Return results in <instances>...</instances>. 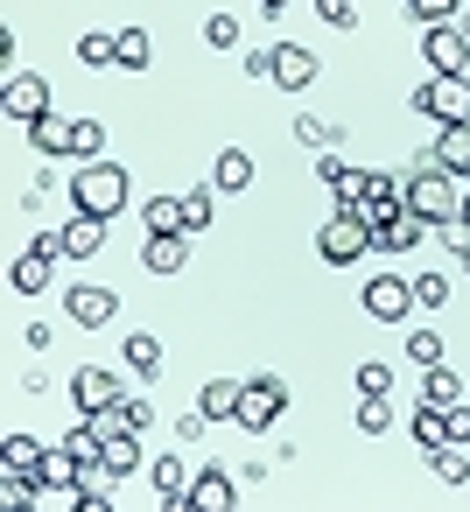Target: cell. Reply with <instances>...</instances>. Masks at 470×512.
<instances>
[{"mask_svg": "<svg viewBox=\"0 0 470 512\" xmlns=\"http://www.w3.org/2000/svg\"><path fill=\"white\" fill-rule=\"evenodd\" d=\"M127 197H134V190H127V169H120V162H106V155H99V162H78V176H71V204H78V211L120 218Z\"/></svg>", "mask_w": 470, "mask_h": 512, "instance_id": "1", "label": "cell"}, {"mask_svg": "<svg viewBox=\"0 0 470 512\" xmlns=\"http://www.w3.org/2000/svg\"><path fill=\"white\" fill-rule=\"evenodd\" d=\"M407 211H421L428 225H449V218H456V169H442L435 148H428L421 169L407 176Z\"/></svg>", "mask_w": 470, "mask_h": 512, "instance_id": "2", "label": "cell"}, {"mask_svg": "<svg viewBox=\"0 0 470 512\" xmlns=\"http://www.w3.org/2000/svg\"><path fill=\"white\" fill-rule=\"evenodd\" d=\"M407 106H414L421 120H435V127L470 120V71H435V78H421Z\"/></svg>", "mask_w": 470, "mask_h": 512, "instance_id": "3", "label": "cell"}, {"mask_svg": "<svg viewBox=\"0 0 470 512\" xmlns=\"http://www.w3.org/2000/svg\"><path fill=\"white\" fill-rule=\"evenodd\" d=\"M365 246H372V225H365L358 211H330V225L316 232V253H323L330 267H351Z\"/></svg>", "mask_w": 470, "mask_h": 512, "instance_id": "4", "label": "cell"}, {"mask_svg": "<svg viewBox=\"0 0 470 512\" xmlns=\"http://www.w3.org/2000/svg\"><path fill=\"white\" fill-rule=\"evenodd\" d=\"M365 316L372 323H407L414 316V281L407 274H372L365 281Z\"/></svg>", "mask_w": 470, "mask_h": 512, "instance_id": "5", "label": "cell"}, {"mask_svg": "<svg viewBox=\"0 0 470 512\" xmlns=\"http://www.w3.org/2000/svg\"><path fill=\"white\" fill-rule=\"evenodd\" d=\"M281 407H288V386L274 379V372H260V379H246V393H239V428H274L281 421Z\"/></svg>", "mask_w": 470, "mask_h": 512, "instance_id": "6", "label": "cell"}, {"mask_svg": "<svg viewBox=\"0 0 470 512\" xmlns=\"http://www.w3.org/2000/svg\"><path fill=\"white\" fill-rule=\"evenodd\" d=\"M421 64H428V78H435V71H463V64H470V36H463V22L421 29Z\"/></svg>", "mask_w": 470, "mask_h": 512, "instance_id": "7", "label": "cell"}, {"mask_svg": "<svg viewBox=\"0 0 470 512\" xmlns=\"http://www.w3.org/2000/svg\"><path fill=\"white\" fill-rule=\"evenodd\" d=\"M316 176H323V190L337 197V211H358V204H365V169H351V162H344L337 148H323Z\"/></svg>", "mask_w": 470, "mask_h": 512, "instance_id": "8", "label": "cell"}, {"mask_svg": "<svg viewBox=\"0 0 470 512\" xmlns=\"http://www.w3.org/2000/svg\"><path fill=\"white\" fill-rule=\"evenodd\" d=\"M232 498H239V484H232L225 470L197 463V477H190V491H183V512H232Z\"/></svg>", "mask_w": 470, "mask_h": 512, "instance_id": "9", "label": "cell"}, {"mask_svg": "<svg viewBox=\"0 0 470 512\" xmlns=\"http://www.w3.org/2000/svg\"><path fill=\"white\" fill-rule=\"evenodd\" d=\"M0 106H8V120H22V127H29V120H43V113H50V85H43L36 71H15V78H8V92H0Z\"/></svg>", "mask_w": 470, "mask_h": 512, "instance_id": "10", "label": "cell"}, {"mask_svg": "<svg viewBox=\"0 0 470 512\" xmlns=\"http://www.w3.org/2000/svg\"><path fill=\"white\" fill-rule=\"evenodd\" d=\"M316 71H323V57H316L309 43H281V50H274V85H281V92H309Z\"/></svg>", "mask_w": 470, "mask_h": 512, "instance_id": "11", "label": "cell"}, {"mask_svg": "<svg viewBox=\"0 0 470 512\" xmlns=\"http://www.w3.org/2000/svg\"><path fill=\"white\" fill-rule=\"evenodd\" d=\"M64 316H71L78 330H99V323H113V316H120V295L85 281V288H71V295H64Z\"/></svg>", "mask_w": 470, "mask_h": 512, "instance_id": "12", "label": "cell"}, {"mask_svg": "<svg viewBox=\"0 0 470 512\" xmlns=\"http://www.w3.org/2000/svg\"><path fill=\"white\" fill-rule=\"evenodd\" d=\"M29 148H36L43 162H57V155H78V120H64V113H43V120H29Z\"/></svg>", "mask_w": 470, "mask_h": 512, "instance_id": "13", "label": "cell"}, {"mask_svg": "<svg viewBox=\"0 0 470 512\" xmlns=\"http://www.w3.org/2000/svg\"><path fill=\"white\" fill-rule=\"evenodd\" d=\"M407 211V183H393V176H365V204H358V218L379 232L386 218H400Z\"/></svg>", "mask_w": 470, "mask_h": 512, "instance_id": "14", "label": "cell"}, {"mask_svg": "<svg viewBox=\"0 0 470 512\" xmlns=\"http://www.w3.org/2000/svg\"><path fill=\"white\" fill-rule=\"evenodd\" d=\"M120 393H127V386H120L106 365H78V372H71V400H78V414H92V407H113Z\"/></svg>", "mask_w": 470, "mask_h": 512, "instance_id": "15", "label": "cell"}, {"mask_svg": "<svg viewBox=\"0 0 470 512\" xmlns=\"http://www.w3.org/2000/svg\"><path fill=\"white\" fill-rule=\"evenodd\" d=\"M428 232H435V225H428L421 211H400V218H386V225L372 232V246H379V253H414Z\"/></svg>", "mask_w": 470, "mask_h": 512, "instance_id": "16", "label": "cell"}, {"mask_svg": "<svg viewBox=\"0 0 470 512\" xmlns=\"http://www.w3.org/2000/svg\"><path fill=\"white\" fill-rule=\"evenodd\" d=\"M183 260H190V232H148V246H141L148 274H183Z\"/></svg>", "mask_w": 470, "mask_h": 512, "instance_id": "17", "label": "cell"}, {"mask_svg": "<svg viewBox=\"0 0 470 512\" xmlns=\"http://www.w3.org/2000/svg\"><path fill=\"white\" fill-rule=\"evenodd\" d=\"M148 477H155V498L183 512V491H190V477H197V470H190V456H155V463H148Z\"/></svg>", "mask_w": 470, "mask_h": 512, "instance_id": "18", "label": "cell"}, {"mask_svg": "<svg viewBox=\"0 0 470 512\" xmlns=\"http://www.w3.org/2000/svg\"><path fill=\"white\" fill-rule=\"evenodd\" d=\"M106 225H113V218H92V211H78V218L64 225V253H71V260H92V253L106 246Z\"/></svg>", "mask_w": 470, "mask_h": 512, "instance_id": "19", "label": "cell"}, {"mask_svg": "<svg viewBox=\"0 0 470 512\" xmlns=\"http://www.w3.org/2000/svg\"><path fill=\"white\" fill-rule=\"evenodd\" d=\"M36 477H43V491H78V484H85V463L57 442V449H43V470H36Z\"/></svg>", "mask_w": 470, "mask_h": 512, "instance_id": "20", "label": "cell"}, {"mask_svg": "<svg viewBox=\"0 0 470 512\" xmlns=\"http://www.w3.org/2000/svg\"><path fill=\"white\" fill-rule=\"evenodd\" d=\"M211 190H253V155L246 148H225L211 162Z\"/></svg>", "mask_w": 470, "mask_h": 512, "instance_id": "21", "label": "cell"}, {"mask_svg": "<svg viewBox=\"0 0 470 512\" xmlns=\"http://www.w3.org/2000/svg\"><path fill=\"white\" fill-rule=\"evenodd\" d=\"M50 260H57V253L29 246V253L15 260V274H8V281H15V295H43V288H50Z\"/></svg>", "mask_w": 470, "mask_h": 512, "instance_id": "22", "label": "cell"}, {"mask_svg": "<svg viewBox=\"0 0 470 512\" xmlns=\"http://www.w3.org/2000/svg\"><path fill=\"white\" fill-rule=\"evenodd\" d=\"M239 393H246V379H211V386L197 393V407H204L211 421H239Z\"/></svg>", "mask_w": 470, "mask_h": 512, "instance_id": "23", "label": "cell"}, {"mask_svg": "<svg viewBox=\"0 0 470 512\" xmlns=\"http://www.w3.org/2000/svg\"><path fill=\"white\" fill-rule=\"evenodd\" d=\"M421 400H428V407H442V414H449V407H456V400H463V379H456V372H449V365H428V372H421Z\"/></svg>", "mask_w": 470, "mask_h": 512, "instance_id": "24", "label": "cell"}, {"mask_svg": "<svg viewBox=\"0 0 470 512\" xmlns=\"http://www.w3.org/2000/svg\"><path fill=\"white\" fill-rule=\"evenodd\" d=\"M435 162H442V169H456V176H470V120L442 127V141H435Z\"/></svg>", "mask_w": 470, "mask_h": 512, "instance_id": "25", "label": "cell"}, {"mask_svg": "<svg viewBox=\"0 0 470 512\" xmlns=\"http://www.w3.org/2000/svg\"><path fill=\"white\" fill-rule=\"evenodd\" d=\"M0 470L36 477V470H43V442H36V435H8V442H0Z\"/></svg>", "mask_w": 470, "mask_h": 512, "instance_id": "26", "label": "cell"}, {"mask_svg": "<svg viewBox=\"0 0 470 512\" xmlns=\"http://www.w3.org/2000/svg\"><path fill=\"white\" fill-rule=\"evenodd\" d=\"M407 428H414V449H442V442H449V414H442V407H428V400L414 407V421H407Z\"/></svg>", "mask_w": 470, "mask_h": 512, "instance_id": "27", "label": "cell"}, {"mask_svg": "<svg viewBox=\"0 0 470 512\" xmlns=\"http://www.w3.org/2000/svg\"><path fill=\"white\" fill-rule=\"evenodd\" d=\"M428 463L442 484H470V442H442V449H428Z\"/></svg>", "mask_w": 470, "mask_h": 512, "instance_id": "28", "label": "cell"}, {"mask_svg": "<svg viewBox=\"0 0 470 512\" xmlns=\"http://www.w3.org/2000/svg\"><path fill=\"white\" fill-rule=\"evenodd\" d=\"M120 351H127V365H134L141 379H155V372H162V337H148V330H134V337H127Z\"/></svg>", "mask_w": 470, "mask_h": 512, "instance_id": "29", "label": "cell"}, {"mask_svg": "<svg viewBox=\"0 0 470 512\" xmlns=\"http://www.w3.org/2000/svg\"><path fill=\"white\" fill-rule=\"evenodd\" d=\"M106 470L113 477H134L141 470V435L127 428V435H106Z\"/></svg>", "mask_w": 470, "mask_h": 512, "instance_id": "30", "label": "cell"}, {"mask_svg": "<svg viewBox=\"0 0 470 512\" xmlns=\"http://www.w3.org/2000/svg\"><path fill=\"white\" fill-rule=\"evenodd\" d=\"M141 225L148 232H183V197H148L141 204Z\"/></svg>", "mask_w": 470, "mask_h": 512, "instance_id": "31", "label": "cell"}, {"mask_svg": "<svg viewBox=\"0 0 470 512\" xmlns=\"http://www.w3.org/2000/svg\"><path fill=\"white\" fill-rule=\"evenodd\" d=\"M211 218H218V197H211V190H204V183H197V190H183V232H190V239H197V232H204V225H211Z\"/></svg>", "mask_w": 470, "mask_h": 512, "instance_id": "32", "label": "cell"}, {"mask_svg": "<svg viewBox=\"0 0 470 512\" xmlns=\"http://www.w3.org/2000/svg\"><path fill=\"white\" fill-rule=\"evenodd\" d=\"M148 57H155L148 29H120V64H113V71H148Z\"/></svg>", "mask_w": 470, "mask_h": 512, "instance_id": "33", "label": "cell"}, {"mask_svg": "<svg viewBox=\"0 0 470 512\" xmlns=\"http://www.w3.org/2000/svg\"><path fill=\"white\" fill-rule=\"evenodd\" d=\"M386 428H393L386 393H358V435H386Z\"/></svg>", "mask_w": 470, "mask_h": 512, "instance_id": "34", "label": "cell"}, {"mask_svg": "<svg viewBox=\"0 0 470 512\" xmlns=\"http://www.w3.org/2000/svg\"><path fill=\"white\" fill-rule=\"evenodd\" d=\"M400 351H407V365H421V372H428V365H442V337H435V330H407V344H400Z\"/></svg>", "mask_w": 470, "mask_h": 512, "instance_id": "35", "label": "cell"}, {"mask_svg": "<svg viewBox=\"0 0 470 512\" xmlns=\"http://www.w3.org/2000/svg\"><path fill=\"white\" fill-rule=\"evenodd\" d=\"M407 22L414 29H442V22H456V0H407Z\"/></svg>", "mask_w": 470, "mask_h": 512, "instance_id": "36", "label": "cell"}, {"mask_svg": "<svg viewBox=\"0 0 470 512\" xmlns=\"http://www.w3.org/2000/svg\"><path fill=\"white\" fill-rule=\"evenodd\" d=\"M78 57H85V64H120V36L92 29V36H78Z\"/></svg>", "mask_w": 470, "mask_h": 512, "instance_id": "37", "label": "cell"}, {"mask_svg": "<svg viewBox=\"0 0 470 512\" xmlns=\"http://www.w3.org/2000/svg\"><path fill=\"white\" fill-rule=\"evenodd\" d=\"M337 134H344V127H330V120H309V113L295 120V141H302V148H337Z\"/></svg>", "mask_w": 470, "mask_h": 512, "instance_id": "38", "label": "cell"}, {"mask_svg": "<svg viewBox=\"0 0 470 512\" xmlns=\"http://www.w3.org/2000/svg\"><path fill=\"white\" fill-rule=\"evenodd\" d=\"M414 302H421V309H442V302H449V281H442L435 267H421V274H414Z\"/></svg>", "mask_w": 470, "mask_h": 512, "instance_id": "39", "label": "cell"}, {"mask_svg": "<svg viewBox=\"0 0 470 512\" xmlns=\"http://www.w3.org/2000/svg\"><path fill=\"white\" fill-rule=\"evenodd\" d=\"M204 43L211 50H239V15H211L204 22Z\"/></svg>", "mask_w": 470, "mask_h": 512, "instance_id": "40", "label": "cell"}, {"mask_svg": "<svg viewBox=\"0 0 470 512\" xmlns=\"http://www.w3.org/2000/svg\"><path fill=\"white\" fill-rule=\"evenodd\" d=\"M358 393H393V365L386 358H365L358 365Z\"/></svg>", "mask_w": 470, "mask_h": 512, "instance_id": "41", "label": "cell"}, {"mask_svg": "<svg viewBox=\"0 0 470 512\" xmlns=\"http://www.w3.org/2000/svg\"><path fill=\"white\" fill-rule=\"evenodd\" d=\"M106 155V127L99 120H78V162H99Z\"/></svg>", "mask_w": 470, "mask_h": 512, "instance_id": "42", "label": "cell"}, {"mask_svg": "<svg viewBox=\"0 0 470 512\" xmlns=\"http://www.w3.org/2000/svg\"><path fill=\"white\" fill-rule=\"evenodd\" d=\"M316 15L330 29H358V0H316Z\"/></svg>", "mask_w": 470, "mask_h": 512, "instance_id": "43", "label": "cell"}, {"mask_svg": "<svg viewBox=\"0 0 470 512\" xmlns=\"http://www.w3.org/2000/svg\"><path fill=\"white\" fill-rule=\"evenodd\" d=\"M204 428H211V414H204V407H190V414H183V421H176V435H183V442H197V435H204Z\"/></svg>", "mask_w": 470, "mask_h": 512, "instance_id": "44", "label": "cell"}, {"mask_svg": "<svg viewBox=\"0 0 470 512\" xmlns=\"http://www.w3.org/2000/svg\"><path fill=\"white\" fill-rule=\"evenodd\" d=\"M295 8V0H260V15H288Z\"/></svg>", "mask_w": 470, "mask_h": 512, "instance_id": "45", "label": "cell"}, {"mask_svg": "<svg viewBox=\"0 0 470 512\" xmlns=\"http://www.w3.org/2000/svg\"><path fill=\"white\" fill-rule=\"evenodd\" d=\"M456 218H463V225H470V190H463V197H456Z\"/></svg>", "mask_w": 470, "mask_h": 512, "instance_id": "46", "label": "cell"}, {"mask_svg": "<svg viewBox=\"0 0 470 512\" xmlns=\"http://www.w3.org/2000/svg\"><path fill=\"white\" fill-rule=\"evenodd\" d=\"M463 36H470V15H463Z\"/></svg>", "mask_w": 470, "mask_h": 512, "instance_id": "47", "label": "cell"}, {"mask_svg": "<svg viewBox=\"0 0 470 512\" xmlns=\"http://www.w3.org/2000/svg\"><path fill=\"white\" fill-rule=\"evenodd\" d=\"M463 267H470V253H463Z\"/></svg>", "mask_w": 470, "mask_h": 512, "instance_id": "48", "label": "cell"}]
</instances>
